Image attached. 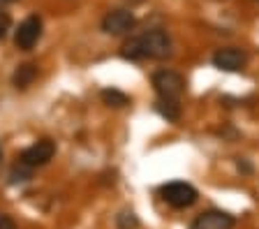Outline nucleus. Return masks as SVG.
Returning <instances> with one entry per match:
<instances>
[{"label": "nucleus", "instance_id": "16", "mask_svg": "<svg viewBox=\"0 0 259 229\" xmlns=\"http://www.w3.org/2000/svg\"><path fill=\"white\" fill-rule=\"evenodd\" d=\"M12 3H16V0H0V7H5V5H12Z\"/></svg>", "mask_w": 259, "mask_h": 229}, {"label": "nucleus", "instance_id": "4", "mask_svg": "<svg viewBox=\"0 0 259 229\" xmlns=\"http://www.w3.org/2000/svg\"><path fill=\"white\" fill-rule=\"evenodd\" d=\"M42 39V19L37 14H30L28 19H23L16 28V35H14V44L16 49L21 51H30L35 44Z\"/></svg>", "mask_w": 259, "mask_h": 229}, {"label": "nucleus", "instance_id": "6", "mask_svg": "<svg viewBox=\"0 0 259 229\" xmlns=\"http://www.w3.org/2000/svg\"><path fill=\"white\" fill-rule=\"evenodd\" d=\"M56 155V144L51 142V139H39V142H35L32 146H28L26 151L21 153V158H19V162L28 164V167H44L47 162H51Z\"/></svg>", "mask_w": 259, "mask_h": 229}, {"label": "nucleus", "instance_id": "5", "mask_svg": "<svg viewBox=\"0 0 259 229\" xmlns=\"http://www.w3.org/2000/svg\"><path fill=\"white\" fill-rule=\"evenodd\" d=\"M135 26H137V19L130 10H111V12H107V17L102 19V30L107 35H111V37L127 35Z\"/></svg>", "mask_w": 259, "mask_h": 229}, {"label": "nucleus", "instance_id": "14", "mask_svg": "<svg viewBox=\"0 0 259 229\" xmlns=\"http://www.w3.org/2000/svg\"><path fill=\"white\" fill-rule=\"evenodd\" d=\"M10 26H12V17L7 14V12H3L0 10V39L7 35V30H10Z\"/></svg>", "mask_w": 259, "mask_h": 229}, {"label": "nucleus", "instance_id": "9", "mask_svg": "<svg viewBox=\"0 0 259 229\" xmlns=\"http://www.w3.org/2000/svg\"><path fill=\"white\" fill-rule=\"evenodd\" d=\"M35 76H37V65L23 63V65L16 67L14 76H12V83H14L16 88H28L32 81H35Z\"/></svg>", "mask_w": 259, "mask_h": 229}, {"label": "nucleus", "instance_id": "3", "mask_svg": "<svg viewBox=\"0 0 259 229\" xmlns=\"http://www.w3.org/2000/svg\"><path fill=\"white\" fill-rule=\"evenodd\" d=\"M153 86L164 100H181L185 93V79L174 70H157L153 74Z\"/></svg>", "mask_w": 259, "mask_h": 229}, {"label": "nucleus", "instance_id": "11", "mask_svg": "<svg viewBox=\"0 0 259 229\" xmlns=\"http://www.w3.org/2000/svg\"><path fill=\"white\" fill-rule=\"evenodd\" d=\"M102 102L107 104V107H127L130 104V98L125 93H120V90H116V88H107V90H102Z\"/></svg>", "mask_w": 259, "mask_h": 229}, {"label": "nucleus", "instance_id": "2", "mask_svg": "<svg viewBox=\"0 0 259 229\" xmlns=\"http://www.w3.org/2000/svg\"><path fill=\"white\" fill-rule=\"evenodd\" d=\"M160 197L174 208H190L197 202L199 192H197V188L185 183V180H171V183L160 188Z\"/></svg>", "mask_w": 259, "mask_h": 229}, {"label": "nucleus", "instance_id": "1", "mask_svg": "<svg viewBox=\"0 0 259 229\" xmlns=\"http://www.w3.org/2000/svg\"><path fill=\"white\" fill-rule=\"evenodd\" d=\"M120 56L125 60H164L171 56V37L162 28H153L139 37L127 39L120 49Z\"/></svg>", "mask_w": 259, "mask_h": 229}, {"label": "nucleus", "instance_id": "13", "mask_svg": "<svg viewBox=\"0 0 259 229\" xmlns=\"http://www.w3.org/2000/svg\"><path fill=\"white\" fill-rule=\"evenodd\" d=\"M32 176V167H28V164H23V162H19L12 169V174H10V180L12 183H21V180H28Z\"/></svg>", "mask_w": 259, "mask_h": 229}, {"label": "nucleus", "instance_id": "8", "mask_svg": "<svg viewBox=\"0 0 259 229\" xmlns=\"http://www.w3.org/2000/svg\"><path fill=\"white\" fill-rule=\"evenodd\" d=\"M248 63V56L243 54L241 49L227 47V49H218L213 54V65L222 72H241Z\"/></svg>", "mask_w": 259, "mask_h": 229}, {"label": "nucleus", "instance_id": "7", "mask_svg": "<svg viewBox=\"0 0 259 229\" xmlns=\"http://www.w3.org/2000/svg\"><path fill=\"white\" fill-rule=\"evenodd\" d=\"M234 224H236L234 215H229V213H225V211H215V208H213V211L199 213V215L192 220L190 229H234Z\"/></svg>", "mask_w": 259, "mask_h": 229}, {"label": "nucleus", "instance_id": "17", "mask_svg": "<svg viewBox=\"0 0 259 229\" xmlns=\"http://www.w3.org/2000/svg\"><path fill=\"white\" fill-rule=\"evenodd\" d=\"M0 160H3V148H0Z\"/></svg>", "mask_w": 259, "mask_h": 229}, {"label": "nucleus", "instance_id": "12", "mask_svg": "<svg viewBox=\"0 0 259 229\" xmlns=\"http://www.w3.org/2000/svg\"><path fill=\"white\" fill-rule=\"evenodd\" d=\"M116 227L118 229H137L139 227V218L132 211H123L120 215H116Z\"/></svg>", "mask_w": 259, "mask_h": 229}, {"label": "nucleus", "instance_id": "10", "mask_svg": "<svg viewBox=\"0 0 259 229\" xmlns=\"http://www.w3.org/2000/svg\"><path fill=\"white\" fill-rule=\"evenodd\" d=\"M155 109H157V114H160V116H164L167 120H174V123L181 118V104H178V100L160 98L155 102Z\"/></svg>", "mask_w": 259, "mask_h": 229}, {"label": "nucleus", "instance_id": "15", "mask_svg": "<svg viewBox=\"0 0 259 229\" xmlns=\"http://www.w3.org/2000/svg\"><path fill=\"white\" fill-rule=\"evenodd\" d=\"M0 229H16L14 218H10V215H0Z\"/></svg>", "mask_w": 259, "mask_h": 229}]
</instances>
